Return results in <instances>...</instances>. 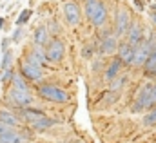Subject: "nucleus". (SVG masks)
<instances>
[{"instance_id": "f257e3e1", "label": "nucleus", "mask_w": 156, "mask_h": 143, "mask_svg": "<svg viewBox=\"0 0 156 143\" xmlns=\"http://www.w3.org/2000/svg\"><path fill=\"white\" fill-rule=\"evenodd\" d=\"M83 11H85L87 20H89L96 29H100V27H104V26L107 24L109 13H107V7H105L104 0H85Z\"/></svg>"}, {"instance_id": "f03ea898", "label": "nucleus", "mask_w": 156, "mask_h": 143, "mask_svg": "<svg viewBox=\"0 0 156 143\" xmlns=\"http://www.w3.org/2000/svg\"><path fill=\"white\" fill-rule=\"evenodd\" d=\"M37 94L42 100L51 102V103H58V105L69 102V94L62 87H58L55 83H42V85H38L37 87Z\"/></svg>"}, {"instance_id": "7ed1b4c3", "label": "nucleus", "mask_w": 156, "mask_h": 143, "mask_svg": "<svg viewBox=\"0 0 156 143\" xmlns=\"http://www.w3.org/2000/svg\"><path fill=\"white\" fill-rule=\"evenodd\" d=\"M7 103L15 109H26L33 105V96L29 91H18V89H11L7 91Z\"/></svg>"}, {"instance_id": "20e7f679", "label": "nucleus", "mask_w": 156, "mask_h": 143, "mask_svg": "<svg viewBox=\"0 0 156 143\" xmlns=\"http://www.w3.org/2000/svg\"><path fill=\"white\" fill-rule=\"evenodd\" d=\"M66 56V45L60 38H53L49 40V44L45 45V58L49 64H60Z\"/></svg>"}, {"instance_id": "39448f33", "label": "nucleus", "mask_w": 156, "mask_h": 143, "mask_svg": "<svg viewBox=\"0 0 156 143\" xmlns=\"http://www.w3.org/2000/svg\"><path fill=\"white\" fill-rule=\"evenodd\" d=\"M153 87H154L153 82H145V83L140 87V91H138V94H136V98H134V105H133V110H134V112H144V110H147V103H149Z\"/></svg>"}, {"instance_id": "423d86ee", "label": "nucleus", "mask_w": 156, "mask_h": 143, "mask_svg": "<svg viewBox=\"0 0 156 143\" xmlns=\"http://www.w3.org/2000/svg\"><path fill=\"white\" fill-rule=\"evenodd\" d=\"M62 11H64V18H66V22H67L69 26H78V24H80V20H82V9H80L78 2H75V0H67V2H64Z\"/></svg>"}, {"instance_id": "0eeeda50", "label": "nucleus", "mask_w": 156, "mask_h": 143, "mask_svg": "<svg viewBox=\"0 0 156 143\" xmlns=\"http://www.w3.org/2000/svg\"><path fill=\"white\" fill-rule=\"evenodd\" d=\"M131 15H129V11L125 9V7H120V11H118L116 18H115V35L118 38H122V36L127 35V31H129V27H131Z\"/></svg>"}, {"instance_id": "6e6552de", "label": "nucleus", "mask_w": 156, "mask_h": 143, "mask_svg": "<svg viewBox=\"0 0 156 143\" xmlns=\"http://www.w3.org/2000/svg\"><path fill=\"white\" fill-rule=\"evenodd\" d=\"M151 56V47L147 44V40H142L136 47H134V58H133V67H144L145 62Z\"/></svg>"}, {"instance_id": "1a4fd4ad", "label": "nucleus", "mask_w": 156, "mask_h": 143, "mask_svg": "<svg viewBox=\"0 0 156 143\" xmlns=\"http://www.w3.org/2000/svg\"><path fill=\"white\" fill-rule=\"evenodd\" d=\"M20 74H22L27 82H40V80H42V76H44L42 69H40V67H37L35 64L27 62L26 58L20 62Z\"/></svg>"}, {"instance_id": "9d476101", "label": "nucleus", "mask_w": 156, "mask_h": 143, "mask_svg": "<svg viewBox=\"0 0 156 143\" xmlns=\"http://www.w3.org/2000/svg\"><path fill=\"white\" fill-rule=\"evenodd\" d=\"M118 36L113 33V31H107L105 35L100 38V45H98V51L102 54H113L118 49Z\"/></svg>"}, {"instance_id": "9b49d317", "label": "nucleus", "mask_w": 156, "mask_h": 143, "mask_svg": "<svg viewBox=\"0 0 156 143\" xmlns=\"http://www.w3.org/2000/svg\"><path fill=\"white\" fill-rule=\"evenodd\" d=\"M125 36H127V42H129L133 47H136L142 40H145V29H144V26H142L140 22H133Z\"/></svg>"}, {"instance_id": "f8f14e48", "label": "nucleus", "mask_w": 156, "mask_h": 143, "mask_svg": "<svg viewBox=\"0 0 156 143\" xmlns=\"http://www.w3.org/2000/svg\"><path fill=\"white\" fill-rule=\"evenodd\" d=\"M26 60H27V62H31V64H35L37 67H40V69H42V67L47 64V58H45V49H44V47H40V45H33V47L27 51Z\"/></svg>"}, {"instance_id": "ddd939ff", "label": "nucleus", "mask_w": 156, "mask_h": 143, "mask_svg": "<svg viewBox=\"0 0 156 143\" xmlns=\"http://www.w3.org/2000/svg\"><path fill=\"white\" fill-rule=\"evenodd\" d=\"M118 58L122 60L123 65H133V58H134V47L125 40L118 44Z\"/></svg>"}, {"instance_id": "4468645a", "label": "nucleus", "mask_w": 156, "mask_h": 143, "mask_svg": "<svg viewBox=\"0 0 156 143\" xmlns=\"http://www.w3.org/2000/svg\"><path fill=\"white\" fill-rule=\"evenodd\" d=\"M122 67H123V64H122V60L116 56L115 60H111V62H109L107 69H105V72H104V80H105V82H113L115 78H118V76H120Z\"/></svg>"}, {"instance_id": "2eb2a0df", "label": "nucleus", "mask_w": 156, "mask_h": 143, "mask_svg": "<svg viewBox=\"0 0 156 143\" xmlns=\"http://www.w3.org/2000/svg\"><path fill=\"white\" fill-rule=\"evenodd\" d=\"M49 40H51V35H49L47 27H45V26H38V27L35 29V33H33V45L45 47V45L49 44Z\"/></svg>"}, {"instance_id": "dca6fc26", "label": "nucleus", "mask_w": 156, "mask_h": 143, "mask_svg": "<svg viewBox=\"0 0 156 143\" xmlns=\"http://www.w3.org/2000/svg\"><path fill=\"white\" fill-rule=\"evenodd\" d=\"M53 125H56V120H53V118H49V116H42L38 120H35L33 123H29V127H31L33 131H37V132H45V131H49Z\"/></svg>"}, {"instance_id": "f3484780", "label": "nucleus", "mask_w": 156, "mask_h": 143, "mask_svg": "<svg viewBox=\"0 0 156 143\" xmlns=\"http://www.w3.org/2000/svg\"><path fill=\"white\" fill-rule=\"evenodd\" d=\"M0 123L4 125H9V127H18L20 125V118L13 112V110H7V109H0Z\"/></svg>"}, {"instance_id": "a211bd4d", "label": "nucleus", "mask_w": 156, "mask_h": 143, "mask_svg": "<svg viewBox=\"0 0 156 143\" xmlns=\"http://www.w3.org/2000/svg\"><path fill=\"white\" fill-rule=\"evenodd\" d=\"M18 110H20L22 120H24V121H27V125H29V123H33L35 120L42 118V116H45V112H44V110H40V109H33V107L18 109Z\"/></svg>"}, {"instance_id": "6ab92c4d", "label": "nucleus", "mask_w": 156, "mask_h": 143, "mask_svg": "<svg viewBox=\"0 0 156 143\" xmlns=\"http://www.w3.org/2000/svg\"><path fill=\"white\" fill-rule=\"evenodd\" d=\"M9 87L11 89H18V91H29V85H27V80L20 74V72H15L11 82H9Z\"/></svg>"}, {"instance_id": "aec40b11", "label": "nucleus", "mask_w": 156, "mask_h": 143, "mask_svg": "<svg viewBox=\"0 0 156 143\" xmlns=\"http://www.w3.org/2000/svg\"><path fill=\"white\" fill-rule=\"evenodd\" d=\"M142 123H144V125H156V107L149 109V112L144 116Z\"/></svg>"}, {"instance_id": "412c9836", "label": "nucleus", "mask_w": 156, "mask_h": 143, "mask_svg": "<svg viewBox=\"0 0 156 143\" xmlns=\"http://www.w3.org/2000/svg\"><path fill=\"white\" fill-rule=\"evenodd\" d=\"M31 15H33V11H31V9H24V11L20 13V16L16 18V26H18V27H22V26L31 18Z\"/></svg>"}, {"instance_id": "4be33fe9", "label": "nucleus", "mask_w": 156, "mask_h": 143, "mask_svg": "<svg viewBox=\"0 0 156 143\" xmlns=\"http://www.w3.org/2000/svg\"><path fill=\"white\" fill-rule=\"evenodd\" d=\"M11 60H13V53L7 49V51H4V60H2V69L5 71V69H11Z\"/></svg>"}, {"instance_id": "5701e85b", "label": "nucleus", "mask_w": 156, "mask_h": 143, "mask_svg": "<svg viewBox=\"0 0 156 143\" xmlns=\"http://www.w3.org/2000/svg\"><path fill=\"white\" fill-rule=\"evenodd\" d=\"M45 27H47L49 35H56V33H58V29H60V27H58V22H55V20H51Z\"/></svg>"}, {"instance_id": "b1692460", "label": "nucleus", "mask_w": 156, "mask_h": 143, "mask_svg": "<svg viewBox=\"0 0 156 143\" xmlns=\"http://www.w3.org/2000/svg\"><path fill=\"white\" fill-rule=\"evenodd\" d=\"M13 74H15L13 69H5V74H4V83H5V82L9 83V82H11V78H13Z\"/></svg>"}, {"instance_id": "393cba45", "label": "nucleus", "mask_w": 156, "mask_h": 143, "mask_svg": "<svg viewBox=\"0 0 156 143\" xmlns=\"http://www.w3.org/2000/svg\"><path fill=\"white\" fill-rule=\"evenodd\" d=\"M91 51H93V47H91V45H89L87 49L83 47V51H82V54H83V58H91Z\"/></svg>"}, {"instance_id": "a878e982", "label": "nucleus", "mask_w": 156, "mask_h": 143, "mask_svg": "<svg viewBox=\"0 0 156 143\" xmlns=\"http://www.w3.org/2000/svg\"><path fill=\"white\" fill-rule=\"evenodd\" d=\"M20 36H22V29L18 27V29L15 31V35H13V42H18V38H20Z\"/></svg>"}, {"instance_id": "bb28decb", "label": "nucleus", "mask_w": 156, "mask_h": 143, "mask_svg": "<svg viewBox=\"0 0 156 143\" xmlns=\"http://www.w3.org/2000/svg\"><path fill=\"white\" fill-rule=\"evenodd\" d=\"M7 45H9V40H7V38H4V40H2V49H4V51H7Z\"/></svg>"}, {"instance_id": "cd10ccee", "label": "nucleus", "mask_w": 156, "mask_h": 143, "mask_svg": "<svg viewBox=\"0 0 156 143\" xmlns=\"http://www.w3.org/2000/svg\"><path fill=\"white\" fill-rule=\"evenodd\" d=\"M151 16H153V22H154V26H156V5L151 9Z\"/></svg>"}, {"instance_id": "c85d7f7f", "label": "nucleus", "mask_w": 156, "mask_h": 143, "mask_svg": "<svg viewBox=\"0 0 156 143\" xmlns=\"http://www.w3.org/2000/svg\"><path fill=\"white\" fill-rule=\"evenodd\" d=\"M0 143H4V141H0Z\"/></svg>"}]
</instances>
